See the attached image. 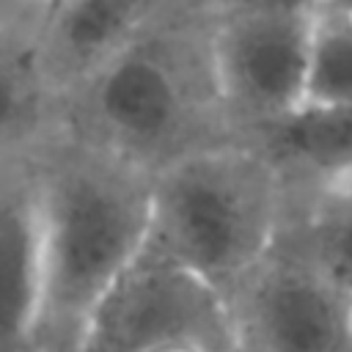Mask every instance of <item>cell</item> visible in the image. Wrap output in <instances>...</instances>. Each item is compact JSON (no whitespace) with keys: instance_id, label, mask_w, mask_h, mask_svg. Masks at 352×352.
I'll use <instances>...</instances> for the list:
<instances>
[{"instance_id":"4fadbf2b","label":"cell","mask_w":352,"mask_h":352,"mask_svg":"<svg viewBox=\"0 0 352 352\" xmlns=\"http://www.w3.org/2000/svg\"><path fill=\"white\" fill-rule=\"evenodd\" d=\"M212 14L226 11H314L327 0H198Z\"/></svg>"},{"instance_id":"ba28073f","label":"cell","mask_w":352,"mask_h":352,"mask_svg":"<svg viewBox=\"0 0 352 352\" xmlns=\"http://www.w3.org/2000/svg\"><path fill=\"white\" fill-rule=\"evenodd\" d=\"M33 148L0 160V352H36L41 333L44 267Z\"/></svg>"},{"instance_id":"5b68a950","label":"cell","mask_w":352,"mask_h":352,"mask_svg":"<svg viewBox=\"0 0 352 352\" xmlns=\"http://www.w3.org/2000/svg\"><path fill=\"white\" fill-rule=\"evenodd\" d=\"M311 14H212L214 80L234 140L256 143L305 107Z\"/></svg>"},{"instance_id":"7a4b0ae2","label":"cell","mask_w":352,"mask_h":352,"mask_svg":"<svg viewBox=\"0 0 352 352\" xmlns=\"http://www.w3.org/2000/svg\"><path fill=\"white\" fill-rule=\"evenodd\" d=\"M33 160L44 267L41 333H77L148 239L151 179L58 126L33 148Z\"/></svg>"},{"instance_id":"8fae6325","label":"cell","mask_w":352,"mask_h":352,"mask_svg":"<svg viewBox=\"0 0 352 352\" xmlns=\"http://www.w3.org/2000/svg\"><path fill=\"white\" fill-rule=\"evenodd\" d=\"M283 236L322 275L352 294V176L289 198Z\"/></svg>"},{"instance_id":"9a60e30c","label":"cell","mask_w":352,"mask_h":352,"mask_svg":"<svg viewBox=\"0 0 352 352\" xmlns=\"http://www.w3.org/2000/svg\"><path fill=\"white\" fill-rule=\"evenodd\" d=\"M349 352H352V344H349Z\"/></svg>"},{"instance_id":"9c48e42d","label":"cell","mask_w":352,"mask_h":352,"mask_svg":"<svg viewBox=\"0 0 352 352\" xmlns=\"http://www.w3.org/2000/svg\"><path fill=\"white\" fill-rule=\"evenodd\" d=\"M41 6L44 0H0V160L38 146L58 126L33 52Z\"/></svg>"},{"instance_id":"6da1fadb","label":"cell","mask_w":352,"mask_h":352,"mask_svg":"<svg viewBox=\"0 0 352 352\" xmlns=\"http://www.w3.org/2000/svg\"><path fill=\"white\" fill-rule=\"evenodd\" d=\"M58 129L148 179L231 143L214 80L212 14L192 0L151 28L60 102Z\"/></svg>"},{"instance_id":"3957f363","label":"cell","mask_w":352,"mask_h":352,"mask_svg":"<svg viewBox=\"0 0 352 352\" xmlns=\"http://www.w3.org/2000/svg\"><path fill=\"white\" fill-rule=\"evenodd\" d=\"M289 220V184L253 143L190 154L151 179L148 245L231 297L275 250Z\"/></svg>"},{"instance_id":"30bf717a","label":"cell","mask_w":352,"mask_h":352,"mask_svg":"<svg viewBox=\"0 0 352 352\" xmlns=\"http://www.w3.org/2000/svg\"><path fill=\"white\" fill-rule=\"evenodd\" d=\"M253 146L278 165L289 198L305 195L352 176V107H302Z\"/></svg>"},{"instance_id":"8992f818","label":"cell","mask_w":352,"mask_h":352,"mask_svg":"<svg viewBox=\"0 0 352 352\" xmlns=\"http://www.w3.org/2000/svg\"><path fill=\"white\" fill-rule=\"evenodd\" d=\"M242 352H349L352 294L286 236L228 297Z\"/></svg>"},{"instance_id":"277c9868","label":"cell","mask_w":352,"mask_h":352,"mask_svg":"<svg viewBox=\"0 0 352 352\" xmlns=\"http://www.w3.org/2000/svg\"><path fill=\"white\" fill-rule=\"evenodd\" d=\"M77 352H242V346L228 297L146 239L80 324Z\"/></svg>"},{"instance_id":"52a82bcc","label":"cell","mask_w":352,"mask_h":352,"mask_svg":"<svg viewBox=\"0 0 352 352\" xmlns=\"http://www.w3.org/2000/svg\"><path fill=\"white\" fill-rule=\"evenodd\" d=\"M192 0H44L33 52L55 107Z\"/></svg>"},{"instance_id":"5bb4252c","label":"cell","mask_w":352,"mask_h":352,"mask_svg":"<svg viewBox=\"0 0 352 352\" xmlns=\"http://www.w3.org/2000/svg\"><path fill=\"white\" fill-rule=\"evenodd\" d=\"M36 352H77V333L44 330V333L38 336Z\"/></svg>"},{"instance_id":"7c38bea8","label":"cell","mask_w":352,"mask_h":352,"mask_svg":"<svg viewBox=\"0 0 352 352\" xmlns=\"http://www.w3.org/2000/svg\"><path fill=\"white\" fill-rule=\"evenodd\" d=\"M305 107H352V0H327L311 14Z\"/></svg>"}]
</instances>
